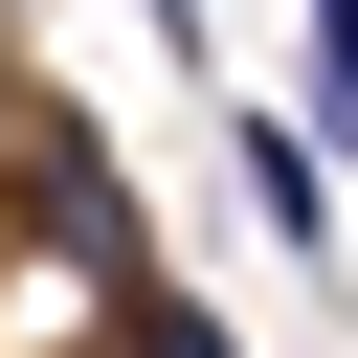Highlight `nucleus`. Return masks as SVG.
Listing matches in <instances>:
<instances>
[{"mask_svg":"<svg viewBox=\"0 0 358 358\" xmlns=\"http://www.w3.org/2000/svg\"><path fill=\"white\" fill-rule=\"evenodd\" d=\"M224 179H246V224L336 291V157H313V112H246V90H224Z\"/></svg>","mask_w":358,"mask_h":358,"instance_id":"f257e3e1","label":"nucleus"},{"mask_svg":"<svg viewBox=\"0 0 358 358\" xmlns=\"http://www.w3.org/2000/svg\"><path fill=\"white\" fill-rule=\"evenodd\" d=\"M313 22V134H358V0H291Z\"/></svg>","mask_w":358,"mask_h":358,"instance_id":"f03ea898","label":"nucleus"},{"mask_svg":"<svg viewBox=\"0 0 358 358\" xmlns=\"http://www.w3.org/2000/svg\"><path fill=\"white\" fill-rule=\"evenodd\" d=\"M134 358H224V336H201V313H134Z\"/></svg>","mask_w":358,"mask_h":358,"instance_id":"7ed1b4c3","label":"nucleus"},{"mask_svg":"<svg viewBox=\"0 0 358 358\" xmlns=\"http://www.w3.org/2000/svg\"><path fill=\"white\" fill-rule=\"evenodd\" d=\"M134 22H157V45H201V0H134Z\"/></svg>","mask_w":358,"mask_h":358,"instance_id":"20e7f679","label":"nucleus"}]
</instances>
